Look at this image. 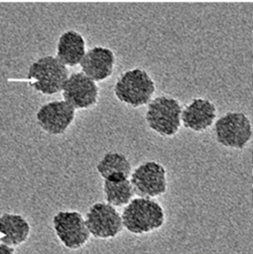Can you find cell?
Returning a JSON list of instances; mask_svg holds the SVG:
<instances>
[{
    "label": "cell",
    "mask_w": 253,
    "mask_h": 254,
    "mask_svg": "<svg viewBox=\"0 0 253 254\" xmlns=\"http://www.w3.org/2000/svg\"><path fill=\"white\" fill-rule=\"evenodd\" d=\"M121 219L123 228L140 235L161 228L165 223V212L158 201L139 196L125 205Z\"/></svg>",
    "instance_id": "obj_1"
},
{
    "label": "cell",
    "mask_w": 253,
    "mask_h": 254,
    "mask_svg": "<svg viewBox=\"0 0 253 254\" xmlns=\"http://www.w3.org/2000/svg\"><path fill=\"white\" fill-rule=\"evenodd\" d=\"M156 91V83L149 72L141 67H133L122 72L113 87L115 97L134 108L150 102Z\"/></svg>",
    "instance_id": "obj_2"
},
{
    "label": "cell",
    "mask_w": 253,
    "mask_h": 254,
    "mask_svg": "<svg viewBox=\"0 0 253 254\" xmlns=\"http://www.w3.org/2000/svg\"><path fill=\"white\" fill-rule=\"evenodd\" d=\"M69 74L68 67L56 56H43L34 61L27 71L30 86L44 95H53L61 92L63 85Z\"/></svg>",
    "instance_id": "obj_3"
},
{
    "label": "cell",
    "mask_w": 253,
    "mask_h": 254,
    "mask_svg": "<svg viewBox=\"0 0 253 254\" xmlns=\"http://www.w3.org/2000/svg\"><path fill=\"white\" fill-rule=\"evenodd\" d=\"M145 119L151 130L162 137L175 136L181 126L182 105L170 95H159L147 104Z\"/></svg>",
    "instance_id": "obj_4"
},
{
    "label": "cell",
    "mask_w": 253,
    "mask_h": 254,
    "mask_svg": "<svg viewBox=\"0 0 253 254\" xmlns=\"http://www.w3.org/2000/svg\"><path fill=\"white\" fill-rule=\"evenodd\" d=\"M214 134L218 144L243 149L252 138L251 121L243 112L229 111L215 121Z\"/></svg>",
    "instance_id": "obj_5"
},
{
    "label": "cell",
    "mask_w": 253,
    "mask_h": 254,
    "mask_svg": "<svg viewBox=\"0 0 253 254\" xmlns=\"http://www.w3.org/2000/svg\"><path fill=\"white\" fill-rule=\"evenodd\" d=\"M53 226L61 243L69 250L82 248L90 238L84 217L75 210L57 212L53 217Z\"/></svg>",
    "instance_id": "obj_6"
},
{
    "label": "cell",
    "mask_w": 253,
    "mask_h": 254,
    "mask_svg": "<svg viewBox=\"0 0 253 254\" xmlns=\"http://www.w3.org/2000/svg\"><path fill=\"white\" fill-rule=\"evenodd\" d=\"M134 193L140 197L153 198L167 191V173L163 165L148 161L138 166L130 175Z\"/></svg>",
    "instance_id": "obj_7"
},
{
    "label": "cell",
    "mask_w": 253,
    "mask_h": 254,
    "mask_svg": "<svg viewBox=\"0 0 253 254\" xmlns=\"http://www.w3.org/2000/svg\"><path fill=\"white\" fill-rule=\"evenodd\" d=\"M86 227L94 238L110 239L116 237L122 230L121 215L115 206L107 202L92 204L85 214Z\"/></svg>",
    "instance_id": "obj_8"
},
{
    "label": "cell",
    "mask_w": 253,
    "mask_h": 254,
    "mask_svg": "<svg viewBox=\"0 0 253 254\" xmlns=\"http://www.w3.org/2000/svg\"><path fill=\"white\" fill-rule=\"evenodd\" d=\"M63 100L76 109H88L94 106L99 97L97 82L82 71L69 73L61 90Z\"/></svg>",
    "instance_id": "obj_9"
},
{
    "label": "cell",
    "mask_w": 253,
    "mask_h": 254,
    "mask_svg": "<svg viewBox=\"0 0 253 254\" xmlns=\"http://www.w3.org/2000/svg\"><path fill=\"white\" fill-rule=\"evenodd\" d=\"M36 118L39 126L48 134H63L75 118V109L65 100H53L43 104Z\"/></svg>",
    "instance_id": "obj_10"
},
{
    "label": "cell",
    "mask_w": 253,
    "mask_h": 254,
    "mask_svg": "<svg viewBox=\"0 0 253 254\" xmlns=\"http://www.w3.org/2000/svg\"><path fill=\"white\" fill-rule=\"evenodd\" d=\"M116 58L114 52L105 46H93L86 50L79 63L80 71L93 79L101 82L109 78L114 70Z\"/></svg>",
    "instance_id": "obj_11"
},
{
    "label": "cell",
    "mask_w": 253,
    "mask_h": 254,
    "mask_svg": "<svg viewBox=\"0 0 253 254\" xmlns=\"http://www.w3.org/2000/svg\"><path fill=\"white\" fill-rule=\"evenodd\" d=\"M216 107L209 99L193 98L182 109L181 121L187 128L194 132H204L215 121Z\"/></svg>",
    "instance_id": "obj_12"
},
{
    "label": "cell",
    "mask_w": 253,
    "mask_h": 254,
    "mask_svg": "<svg viewBox=\"0 0 253 254\" xmlns=\"http://www.w3.org/2000/svg\"><path fill=\"white\" fill-rule=\"evenodd\" d=\"M86 52L85 39L76 30L63 32L56 45V57L67 67L79 64Z\"/></svg>",
    "instance_id": "obj_13"
},
{
    "label": "cell",
    "mask_w": 253,
    "mask_h": 254,
    "mask_svg": "<svg viewBox=\"0 0 253 254\" xmlns=\"http://www.w3.org/2000/svg\"><path fill=\"white\" fill-rule=\"evenodd\" d=\"M31 226L21 214L4 212L0 216V242L9 246H19L27 241Z\"/></svg>",
    "instance_id": "obj_14"
},
{
    "label": "cell",
    "mask_w": 253,
    "mask_h": 254,
    "mask_svg": "<svg viewBox=\"0 0 253 254\" xmlns=\"http://www.w3.org/2000/svg\"><path fill=\"white\" fill-rule=\"evenodd\" d=\"M96 171L103 180H121L130 177L132 167L122 153L108 152L97 163Z\"/></svg>",
    "instance_id": "obj_15"
},
{
    "label": "cell",
    "mask_w": 253,
    "mask_h": 254,
    "mask_svg": "<svg viewBox=\"0 0 253 254\" xmlns=\"http://www.w3.org/2000/svg\"><path fill=\"white\" fill-rule=\"evenodd\" d=\"M103 192L106 202L113 206L126 205L135 194L129 179L104 180Z\"/></svg>",
    "instance_id": "obj_16"
},
{
    "label": "cell",
    "mask_w": 253,
    "mask_h": 254,
    "mask_svg": "<svg viewBox=\"0 0 253 254\" xmlns=\"http://www.w3.org/2000/svg\"><path fill=\"white\" fill-rule=\"evenodd\" d=\"M0 254H15V249L4 243H0Z\"/></svg>",
    "instance_id": "obj_17"
}]
</instances>
